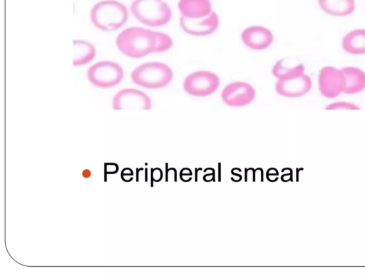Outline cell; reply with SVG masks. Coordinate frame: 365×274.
I'll list each match as a JSON object with an SVG mask.
<instances>
[{"mask_svg":"<svg viewBox=\"0 0 365 274\" xmlns=\"http://www.w3.org/2000/svg\"><path fill=\"white\" fill-rule=\"evenodd\" d=\"M115 44L126 56L141 58L151 53H160L170 49L173 40L163 32L141 27H130L118 34Z\"/></svg>","mask_w":365,"mask_h":274,"instance_id":"obj_1","label":"cell"},{"mask_svg":"<svg viewBox=\"0 0 365 274\" xmlns=\"http://www.w3.org/2000/svg\"><path fill=\"white\" fill-rule=\"evenodd\" d=\"M125 6L115 0H105L96 4L91 10L93 24L103 31H113L121 27L128 20Z\"/></svg>","mask_w":365,"mask_h":274,"instance_id":"obj_2","label":"cell"},{"mask_svg":"<svg viewBox=\"0 0 365 274\" xmlns=\"http://www.w3.org/2000/svg\"><path fill=\"white\" fill-rule=\"evenodd\" d=\"M130 10L136 19L148 26H164L172 16L170 6L163 0H134Z\"/></svg>","mask_w":365,"mask_h":274,"instance_id":"obj_3","label":"cell"},{"mask_svg":"<svg viewBox=\"0 0 365 274\" xmlns=\"http://www.w3.org/2000/svg\"><path fill=\"white\" fill-rule=\"evenodd\" d=\"M170 66L161 62H148L136 67L130 74L132 81L146 88H161L173 79Z\"/></svg>","mask_w":365,"mask_h":274,"instance_id":"obj_4","label":"cell"},{"mask_svg":"<svg viewBox=\"0 0 365 274\" xmlns=\"http://www.w3.org/2000/svg\"><path fill=\"white\" fill-rule=\"evenodd\" d=\"M123 77V70L117 63L110 61H99L87 71V78L93 86L109 88L117 85Z\"/></svg>","mask_w":365,"mask_h":274,"instance_id":"obj_5","label":"cell"},{"mask_svg":"<svg viewBox=\"0 0 365 274\" xmlns=\"http://www.w3.org/2000/svg\"><path fill=\"white\" fill-rule=\"evenodd\" d=\"M217 74L208 71H198L189 74L183 81V88L195 97H205L213 93L220 86Z\"/></svg>","mask_w":365,"mask_h":274,"instance_id":"obj_6","label":"cell"},{"mask_svg":"<svg viewBox=\"0 0 365 274\" xmlns=\"http://www.w3.org/2000/svg\"><path fill=\"white\" fill-rule=\"evenodd\" d=\"M318 85L319 91L324 97L333 98L344 92L346 79L341 70L332 66H325L319 71Z\"/></svg>","mask_w":365,"mask_h":274,"instance_id":"obj_7","label":"cell"},{"mask_svg":"<svg viewBox=\"0 0 365 274\" xmlns=\"http://www.w3.org/2000/svg\"><path fill=\"white\" fill-rule=\"evenodd\" d=\"M221 97L225 103L230 106H244L250 103L255 97V88L248 83L235 81L227 85Z\"/></svg>","mask_w":365,"mask_h":274,"instance_id":"obj_8","label":"cell"},{"mask_svg":"<svg viewBox=\"0 0 365 274\" xmlns=\"http://www.w3.org/2000/svg\"><path fill=\"white\" fill-rule=\"evenodd\" d=\"M113 108L114 109H150L151 101L147 94L140 90L125 88L119 91L114 96Z\"/></svg>","mask_w":365,"mask_h":274,"instance_id":"obj_9","label":"cell"},{"mask_svg":"<svg viewBox=\"0 0 365 274\" xmlns=\"http://www.w3.org/2000/svg\"><path fill=\"white\" fill-rule=\"evenodd\" d=\"M311 88L312 80L304 73L292 78L278 79L275 83L276 92L288 98L302 96L308 93Z\"/></svg>","mask_w":365,"mask_h":274,"instance_id":"obj_10","label":"cell"},{"mask_svg":"<svg viewBox=\"0 0 365 274\" xmlns=\"http://www.w3.org/2000/svg\"><path fill=\"white\" fill-rule=\"evenodd\" d=\"M180 25L182 30L192 36H207L213 33L219 26V18L215 11L208 16L196 19L180 18Z\"/></svg>","mask_w":365,"mask_h":274,"instance_id":"obj_11","label":"cell"},{"mask_svg":"<svg viewBox=\"0 0 365 274\" xmlns=\"http://www.w3.org/2000/svg\"><path fill=\"white\" fill-rule=\"evenodd\" d=\"M241 39L246 46L253 50H264L272 43L274 36L270 30L261 26L246 28L241 34Z\"/></svg>","mask_w":365,"mask_h":274,"instance_id":"obj_12","label":"cell"},{"mask_svg":"<svg viewBox=\"0 0 365 274\" xmlns=\"http://www.w3.org/2000/svg\"><path fill=\"white\" fill-rule=\"evenodd\" d=\"M178 6L181 16L191 19L205 17L212 11L210 0H180Z\"/></svg>","mask_w":365,"mask_h":274,"instance_id":"obj_13","label":"cell"},{"mask_svg":"<svg viewBox=\"0 0 365 274\" xmlns=\"http://www.w3.org/2000/svg\"><path fill=\"white\" fill-rule=\"evenodd\" d=\"M304 71V65L290 58H284L277 61L272 69V74L277 79L292 78L302 74Z\"/></svg>","mask_w":365,"mask_h":274,"instance_id":"obj_14","label":"cell"},{"mask_svg":"<svg viewBox=\"0 0 365 274\" xmlns=\"http://www.w3.org/2000/svg\"><path fill=\"white\" fill-rule=\"evenodd\" d=\"M341 70L346 79L344 93L354 94L365 88V73L363 71L352 66L344 67Z\"/></svg>","mask_w":365,"mask_h":274,"instance_id":"obj_15","label":"cell"},{"mask_svg":"<svg viewBox=\"0 0 365 274\" xmlns=\"http://www.w3.org/2000/svg\"><path fill=\"white\" fill-rule=\"evenodd\" d=\"M320 8L334 16H345L355 10L354 0H318Z\"/></svg>","mask_w":365,"mask_h":274,"instance_id":"obj_16","label":"cell"},{"mask_svg":"<svg viewBox=\"0 0 365 274\" xmlns=\"http://www.w3.org/2000/svg\"><path fill=\"white\" fill-rule=\"evenodd\" d=\"M341 46L351 54H365V29H354L349 32L344 36Z\"/></svg>","mask_w":365,"mask_h":274,"instance_id":"obj_17","label":"cell"},{"mask_svg":"<svg viewBox=\"0 0 365 274\" xmlns=\"http://www.w3.org/2000/svg\"><path fill=\"white\" fill-rule=\"evenodd\" d=\"M73 65L83 66L92 61L96 55L94 46L86 41L73 40Z\"/></svg>","mask_w":365,"mask_h":274,"instance_id":"obj_18","label":"cell"},{"mask_svg":"<svg viewBox=\"0 0 365 274\" xmlns=\"http://www.w3.org/2000/svg\"><path fill=\"white\" fill-rule=\"evenodd\" d=\"M327 110L334 109H360L359 106L347 102H335L328 105L326 108Z\"/></svg>","mask_w":365,"mask_h":274,"instance_id":"obj_19","label":"cell"},{"mask_svg":"<svg viewBox=\"0 0 365 274\" xmlns=\"http://www.w3.org/2000/svg\"><path fill=\"white\" fill-rule=\"evenodd\" d=\"M91 173L88 169H85L83 171L82 175L84 178L90 177Z\"/></svg>","mask_w":365,"mask_h":274,"instance_id":"obj_20","label":"cell"}]
</instances>
